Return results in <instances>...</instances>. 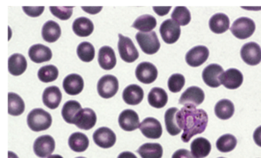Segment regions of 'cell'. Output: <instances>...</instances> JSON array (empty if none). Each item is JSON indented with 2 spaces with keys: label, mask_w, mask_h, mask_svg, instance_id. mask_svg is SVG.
Here are the masks:
<instances>
[{
  "label": "cell",
  "mask_w": 261,
  "mask_h": 158,
  "mask_svg": "<svg viewBox=\"0 0 261 158\" xmlns=\"http://www.w3.org/2000/svg\"><path fill=\"white\" fill-rule=\"evenodd\" d=\"M99 65L105 70H111L117 64L115 52L110 46H103L98 52Z\"/></svg>",
  "instance_id": "cell-21"
},
{
  "label": "cell",
  "mask_w": 261,
  "mask_h": 158,
  "mask_svg": "<svg viewBox=\"0 0 261 158\" xmlns=\"http://www.w3.org/2000/svg\"><path fill=\"white\" fill-rule=\"evenodd\" d=\"M25 14L31 17H38L42 15V12L45 10L44 6H38V7H30V6H24L22 7Z\"/></svg>",
  "instance_id": "cell-43"
},
{
  "label": "cell",
  "mask_w": 261,
  "mask_h": 158,
  "mask_svg": "<svg viewBox=\"0 0 261 158\" xmlns=\"http://www.w3.org/2000/svg\"><path fill=\"white\" fill-rule=\"evenodd\" d=\"M136 39L144 53L153 55L160 49V42L158 36L154 31L150 32H138L136 35Z\"/></svg>",
  "instance_id": "cell-4"
},
{
  "label": "cell",
  "mask_w": 261,
  "mask_h": 158,
  "mask_svg": "<svg viewBox=\"0 0 261 158\" xmlns=\"http://www.w3.org/2000/svg\"><path fill=\"white\" fill-rule=\"evenodd\" d=\"M140 131L149 139H159L163 134V127L158 120L154 118H146L140 124Z\"/></svg>",
  "instance_id": "cell-14"
},
{
  "label": "cell",
  "mask_w": 261,
  "mask_h": 158,
  "mask_svg": "<svg viewBox=\"0 0 261 158\" xmlns=\"http://www.w3.org/2000/svg\"><path fill=\"white\" fill-rule=\"evenodd\" d=\"M119 125L125 131H134L140 127V118L135 110L126 109L120 113Z\"/></svg>",
  "instance_id": "cell-16"
},
{
  "label": "cell",
  "mask_w": 261,
  "mask_h": 158,
  "mask_svg": "<svg viewBox=\"0 0 261 158\" xmlns=\"http://www.w3.org/2000/svg\"><path fill=\"white\" fill-rule=\"evenodd\" d=\"M209 27L214 33H224L230 28V19L225 14H215L209 20Z\"/></svg>",
  "instance_id": "cell-26"
},
{
  "label": "cell",
  "mask_w": 261,
  "mask_h": 158,
  "mask_svg": "<svg viewBox=\"0 0 261 158\" xmlns=\"http://www.w3.org/2000/svg\"><path fill=\"white\" fill-rule=\"evenodd\" d=\"M56 149V141L50 135H43L35 141L33 150L40 158L48 157Z\"/></svg>",
  "instance_id": "cell-9"
},
{
  "label": "cell",
  "mask_w": 261,
  "mask_h": 158,
  "mask_svg": "<svg viewBox=\"0 0 261 158\" xmlns=\"http://www.w3.org/2000/svg\"><path fill=\"white\" fill-rule=\"evenodd\" d=\"M82 109V105L79 101L74 100L67 101L62 107V118L68 124H74V118Z\"/></svg>",
  "instance_id": "cell-35"
},
{
  "label": "cell",
  "mask_w": 261,
  "mask_h": 158,
  "mask_svg": "<svg viewBox=\"0 0 261 158\" xmlns=\"http://www.w3.org/2000/svg\"><path fill=\"white\" fill-rule=\"evenodd\" d=\"M137 153L142 158H162L163 149L158 143H146L139 147Z\"/></svg>",
  "instance_id": "cell-31"
},
{
  "label": "cell",
  "mask_w": 261,
  "mask_h": 158,
  "mask_svg": "<svg viewBox=\"0 0 261 158\" xmlns=\"http://www.w3.org/2000/svg\"><path fill=\"white\" fill-rule=\"evenodd\" d=\"M157 21L155 17L151 15H143L138 17L133 23L132 27L141 32H152V29L156 26Z\"/></svg>",
  "instance_id": "cell-34"
},
{
  "label": "cell",
  "mask_w": 261,
  "mask_h": 158,
  "mask_svg": "<svg viewBox=\"0 0 261 158\" xmlns=\"http://www.w3.org/2000/svg\"><path fill=\"white\" fill-rule=\"evenodd\" d=\"M94 23L86 17H79L74 20L72 29L74 33L80 37H88L94 32Z\"/></svg>",
  "instance_id": "cell-28"
},
{
  "label": "cell",
  "mask_w": 261,
  "mask_h": 158,
  "mask_svg": "<svg viewBox=\"0 0 261 158\" xmlns=\"http://www.w3.org/2000/svg\"><path fill=\"white\" fill-rule=\"evenodd\" d=\"M123 101L129 105H137L141 103L144 97L143 88L137 84H129L123 90Z\"/></svg>",
  "instance_id": "cell-23"
},
{
  "label": "cell",
  "mask_w": 261,
  "mask_h": 158,
  "mask_svg": "<svg viewBox=\"0 0 261 158\" xmlns=\"http://www.w3.org/2000/svg\"><path fill=\"white\" fill-rule=\"evenodd\" d=\"M94 143L102 148H111L115 144L117 137L111 129L106 127H100L93 134Z\"/></svg>",
  "instance_id": "cell-12"
},
{
  "label": "cell",
  "mask_w": 261,
  "mask_h": 158,
  "mask_svg": "<svg viewBox=\"0 0 261 158\" xmlns=\"http://www.w3.org/2000/svg\"><path fill=\"white\" fill-rule=\"evenodd\" d=\"M162 38L167 44H174L181 35L180 26L172 19H167L162 23L160 28Z\"/></svg>",
  "instance_id": "cell-10"
},
{
  "label": "cell",
  "mask_w": 261,
  "mask_h": 158,
  "mask_svg": "<svg viewBox=\"0 0 261 158\" xmlns=\"http://www.w3.org/2000/svg\"><path fill=\"white\" fill-rule=\"evenodd\" d=\"M68 145L73 151L82 153L88 149L89 139L85 133L75 132L69 137Z\"/></svg>",
  "instance_id": "cell-30"
},
{
  "label": "cell",
  "mask_w": 261,
  "mask_h": 158,
  "mask_svg": "<svg viewBox=\"0 0 261 158\" xmlns=\"http://www.w3.org/2000/svg\"><path fill=\"white\" fill-rule=\"evenodd\" d=\"M136 77L143 84H151L156 80L158 70L153 64L147 61L140 63L136 69Z\"/></svg>",
  "instance_id": "cell-11"
},
{
  "label": "cell",
  "mask_w": 261,
  "mask_h": 158,
  "mask_svg": "<svg viewBox=\"0 0 261 158\" xmlns=\"http://www.w3.org/2000/svg\"><path fill=\"white\" fill-rule=\"evenodd\" d=\"M59 69L53 64H48L41 67L38 72V78L44 83L53 82L59 77Z\"/></svg>",
  "instance_id": "cell-38"
},
{
  "label": "cell",
  "mask_w": 261,
  "mask_h": 158,
  "mask_svg": "<svg viewBox=\"0 0 261 158\" xmlns=\"http://www.w3.org/2000/svg\"><path fill=\"white\" fill-rule=\"evenodd\" d=\"M171 17H172V19L179 26H187L190 22L191 18H192L190 12L185 6L175 7Z\"/></svg>",
  "instance_id": "cell-40"
},
{
  "label": "cell",
  "mask_w": 261,
  "mask_h": 158,
  "mask_svg": "<svg viewBox=\"0 0 261 158\" xmlns=\"http://www.w3.org/2000/svg\"><path fill=\"white\" fill-rule=\"evenodd\" d=\"M212 150V144L204 138H198L191 144V152L195 158H204Z\"/></svg>",
  "instance_id": "cell-27"
},
{
  "label": "cell",
  "mask_w": 261,
  "mask_h": 158,
  "mask_svg": "<svg viewBox=\"0 0 261 158\" xmlns=\"http://www.w3.org/2000/svg\"><path fill=\"white\" fill-rule=\"evenodd\" d=\"M204 100V93L202 89L197 86H192L186 89L180 97L178 103L181 105L192 106L196 107L203 103Z\"/></svg>",
  "instance_id": "cell-8"
},
{
  "label": "cell",
  "mask_w": 261,
  "mask_h": 158,
  "mask_svg": "<svg viewBox=\"0 0 261 158\" xmlns=\"http://www.w3.org/2000/svg\"><path fill=\"white\" fill-rule=\"evenodd\" d=\"M48 158H63L61 155L59 154H55V155H50Z\"/></svg>",
  "instance_id": "cell-50"
},
{
  "label": "cell",
  "mask_w": 261,
  "mask_h": 158,
  "mask_svg": "<svg viewBox=\"0 0 261 158\" xmlns=\"http://www.w3.org/2000/svg\"><path fill=\"white\" fill-rule=\"evenodd\" d=\"M27 69V61L21 54H13L9 58L8 69L11 75L19 76L22 75Z\"/></svg>",
  "instance_id": "cell-25"
},
{
  "label": "cell",
  "mask_w": 261,
  "mask_h": 158,
  "mask_svg": "<svg viewBox=\"0 0 261 158\" xmlns=\"http://www.w3.org/2000/svg\"><path fill=\"white\" fill-rule=\"evenodd\" d=\"M103 9V7L100 6V7H82V9L85 10V12H88L89 14H97L98 12H100L101 11V9Z\"/></svg>",
  "instance_id": "cell-47"
},
{
  "label": "cell",
  "mask_w": 261,
  "mask_h": 158,
  "mask_svg": "<svg viewBox=\"0 0 261 158\" xmlns=\"http://www.w3.org/2000/svg\"><path fill=\"white\" fill-rule=\"evenodd\" d=\"M9 158H19L16 153L12 151H9Z\"/></svg>",
  "instance_id": "cell-49"
},
{
  "label": "cell",
  "mask_w": 261,
  "mask_h": 158,
  "mask_svg": "<svg viewBox=\"0 0 261 158\" xmlns=\"http://www.w3.org/2000/svg\"><path fill=\"white\" fill-rule=\"evenodd\" d=\"M62 35V29L56 21L50 20L44 24L42 29V36L47 42H56Z\"/></svg>",
  "instance_id": "cell-24"
},
{
  "label": "cell",
  "mask_w": 261,
  "mask_h": 158,
  "mask_svg": "<svg viewBox=\"0 0 261 158\" xmlns=\"http://www.w3.org/2000/svg\"><path fill=\"white\" fill-rule=\"evenodd\" d=\"M209 57V50L204 46L192 48L186 55V61L189 66L198 67L204 64Z\"/></svg>",
  "instance_id": "cell-15"
},
{
  "label": "cell",
  "mask_w": 261,
  "mask_h": 158,
  "mask_svg": "<svg viewBox=\"0 0 261 158\" xmlns=\"http://www.w3.org/2000/svg\"><path fill=\"white\" fill-rule=\"evenodd\" d=\"M172 158H195L192 155V152L186 149H179L176 150L172 155Z\"/></svg>",
  "instance_id": "cell-44"
},
{
  "label": "cell",
  "mask_w": 261,
  "mask_h": 158,
  "mask_svg": "<svg viewBox=\"0 0 261 158\" xmlns=\"http://www.w3.org/2000/svg\"><path fill=\"white\" fill-rule=\"evenodd\" d=\"M118 36V51L120 58L125 62H134L136 60L138 59L140 54L132 39L122 34H119Z\"/></svg>",
  "instance_id": "cell-5"
},
{
  "label": "cell",
  "mask_w": 261,
  "mask_h": 158,
  "mask_svg": "<svg viewBox=\"0 0 261 158\" xmlns=\"http://www.w3.org/2000/svg\"><path fill=\"white\" fill-rule=\"evenodd\" d=\"M256 25L251 18L241 17L233 21L230 30L237 38L247 39L254 33Z\"/></svg>",
  "instance_id": "cell-3"
},
{
  "label": "cell",
  "mask_w": 261,
  "mask_h": 158,
  "mask_svg": "<svg viewBox=\"0 0 261 158\" xmlns=\"http://www.w3.org/2000/svg\"><path fill=\"white\" fill-rule=\"evenodd\" d=\"M117 158H137L134 153L132 152L125 151L122 152L121 153L119 154L118 157Z\"/></svg>",
  "instance_id": "cell-48"
},
{
  "label": "cell",
  "mask_w": 261,
  "mask_h": 158,
  "mask_svg": "<svg viewBox=\"0 0 261 158\" xmlns=\"http://www.w3.org/2000/svg\"><path fill=\"white\" fill-rule=\"evenodd\" d=\"M241 56L246 64L257 65L261 61V48L257 43L250 41L246 43L241 49Z\"/></svg>",
  "instance_id": "cell-7"
},
{
  "label": "cell",
  "mask_w": 261,
  "mask_h": 158,
  "mask_svg": "<svg viewBox=\"0 0 261 158\" xmlns=\"http://www.w3.org/2000/svg\"><path fill=\"white\" fill-rule=\"evenodd\" d=\"M76 158H85V157H84V156H77V157H76Z\"/></svg>",
  "instance_id": "cell-51"
},
{
  "label": "cell",
  "mask_w": 261,
  "mask_h": 158,
  "mask_svg": "<svg viewBox=\"0 0 261 158\" xmlns=\"http://www.w3.org/2000/svg\"><path fill=\"white\" fill-rule=\"evenodd\" d=\"M25 103L19 95L10 92L8 95V112L13 116H19L25 110Z\"/></svg>",
  "instance_id": "cell-36"
},
{
  "label": "cell",
  "mask_w": 261,
  "mask_h": 158,
  "mask_svg": "<svg viewBox=\"0 0 261 158\" xmlns=\"http://www.w3.org/2000/svg\"><path fill=\"white\" fill-rule=\"evenodd\" d=\"M79 58L85 62H91L95 56V49L92 44L88 41H83L77 48Z\"/></svg>",
  "instance_id": "cell-39"
},
{
  "label": "cell",
  "mask_w": 261,
  "mask_h": 158,
  "mask_svg": "<svg viewBox=\"0 0 261 158\" xmlns=\"http://www.w3.org/2000/svg\"><path fill=\"white\" fill-rule=\"evenodd\" d=\"M177 124L183 130L181 140L188 143L192 137L203 133L207 127L208 116L205 110L186 106L178 110L176 115Z\"/></svg>",
  "instance_id": "cell-1"
},
{
  "label": "cell",
  "mask_w": 261,
  "mask_h": 158,
  "mask_svg": "<svg viewBox=\"0 0 261 158\" xmlns=\"http://www.w3.org/2000/svg\"><path fill=\"white\" fill-rule=\"evenodd\" d=\"M218 158H224V157H218Z\"/></svg>",
  "instance_id": "cell-52"
},
{
  "label": "cell",
  "mask_w": 261,
  "mask_h": 158,
  "mask_svg": "<svg viewBox=\"0 0 261 158\" xmlns=\"http://www.w3.org/2000/svg\"><path fill=\"white\" fill-rule=\"evenodd\" d=\"M49 9L51 14L61 20L69 19L73 13L72 6H68V7L50 6Z\"/></svg>",
  "instance_id": "cell-42"
},
{
  "label": "cell",
  "mask_w": 261,
  "mask_h": 158,
  "mask_svg": "<svg viewBox=\"0 0 261 158\" xmlns=\"http://www.w3.org/2000/svg\"><path fill=\"white\" fill-rule=\"evenodd\" d=\"M244 81V76L238 69H230L220 76L221 84L226 88L234 90L241 87Z\"/></svg>",
  "instance_id": "cell-18"
},
{
  "label": "cell",
  "mask_w": 261,
  "mask_h": 158,
  "mask_svg": "<svg viewBox=\"0 0 261 158\" xmlns=\"http://www.w3.org/2000/svg\"><path fill=\"white\" fill-rule=\"evenodd\" d=\"M215 115L221 120H228L234 114V105L228 99H221L215 104Z\"/></svg>",
  "instance_id": "cell-32"
},
{
  "label": "cell",
  "mask_w": 261,
  "mask_h": 158,
  "mask_svg": "<svg viewBox=\"0 0 261 158\" xmlns=\"http://www.w3.org/2000/svg\"><path fill=\"white\" fill-rule=\"evenodd\" d=\"M85 82L81 75L71 74L65 77L63 81V88L68 95H77L83 91Z\"/></svg>",
  "instance_id": "cell-20"
},
{
  "label": "cell",
  "mask_w": 261,
  "mask_h": 158,
  "mask_svg": "<svg viewBox=\"0 0 261 158\" xmlns=\"http://www.w3.org/2000/svg\"><path fill=\"white\" fill-rule=\"evenodd\" d=\"M238 141L233 135L226 133L218 138L216 142L217 149L222 153L232 151L236 147Z\"/></svg>",
  "instance_id": "cell-37"
},
{
  "label": "cell",
  "mask_w": 261,
  "mask_h": 158,
  "mask_svg": "<svg viewBox=\"0 0 261 158\" xmlns=\"http://www.w3.org/2000/svg\"><path fill=\"white\" fill-rule=\"evenodd\" d=\"M178 110L176 107H170L165 113V124L166 130L172 136L178 135L181 131V129L177 124L176 115Z\"/></svg>",
  "instance_id": "cell-33"
},
{
  "label": "cell",
  "mask_w": 261,
  "mask_h": 158,
  "mask_svg": "<svg viewBox=\"0 0 261 158\" xmlns=\"http://www.w3.org/2000/svg\"><path fill=\"white\" fill-rule=\"evenodd\" d=\"M148 102L155 108H163L168 102V95L161 87H153L148 95Z\"/></svg>",
  "instance_id": "cell-29"
},
{
  "label": "cell",
  "mask_w": 261,
  "mask_h": 158,
  "mask_svg": "<svg viewBox=\"0 0 261 158\" xmlns=\"http://www.w3.org/2000/svg\"><path fill=\"white\" fill-rule=\"evenodd\" d=\"M29 56L35 63H43L53 58V52L48 46L42 44H33L29 50Z\"/></svg>",
  "instance_id": "cell-19"
},
{
  "label": "cell",
  "mask_w": 261,
  "mask_h": 158,
  "mask_svg": "<svg viewBox=\"0 0 261 158\" xmlns=\"http://www.w3.org/2000/svg\"><path fill=\"white\" fill-rule=\"evenodd\" d=\"M119 90L118 79L114 75H107L100 78L97 83V92L101 98H112Z\"/></svg>",
  "instance_id": "cell-6"
},
{
  "label": "cell",
  "mask_w": 261,
  "mask_h": 158,
  "mask_svg": "<svg viewBox=\"0 0 261 158\" xmlns=\"http://www.w3.org/2000/svg\"><path fill=\"white\" fill-rule=\"evenodd\" d=\"M62 99V92L57 86H50L44 91L42 101L48 108L54 109L59 107Z\"/></svg>",
  "instance_id": "cell-22"
},
{
  "label": "cell",
  "mask_w": 261,
  "mask_h": 158,
  "mask_svg": "<svg viewBox=\"0 0 261 158\" xmlns=\"http://www.w3.org/2000/svg\"><path fill=\"white\" fill-rule=\"evenodd\" d=\"M186 84V78L181 74H173L168 81V87L172 93L179 92Z\"/></svg>",
  "instance_id": "cell-41"
},
{
  "label": "cell",
  "mask_w": 261,
  "mask_h": 158,
  "mask_svg": "<svg viewBox=\"0 0 261 158\" xmlns=\"http://www.w3.org/2000/svg\"><path fill=\"white\" fill-rule=\"evenodd\" d=\"M97 115L92 109L83 108L77 114L74 120V124L82 130H88L95 126Z\"/></svg>",
  "instance_id": "cell-13"
},
{
  "label": "cell",
  "mask_w": 261,
  "mask_h": 158,
  "mask_svg": "<svg viewBox=\"0 0 261 158\" xmlns=\"http://www.w3.org/2000/svg\"><path fill=\"white\" fill-rule=\"evenodd\" d=\"M253 140L255 144L261 147V126L258 127L253 132Z\"/></svg>",
  "instance_id": "cell-45"
},
{
  "label": "cell",
  "mask_w": 261,
  "mask_h": 158,
  "mask_svg": "<svg viewBox=\"0 0 261 158\" xmlns=\"http://www.w3.org/2000/svg\"><path fill=\"white\" fill-rule=\"evenodd\" d=\"M224 69L218 64H211L203 70L202 78L205 84L211 87H218L221 85L220 76L224 73Z\"/></svg>",
  "instance_id": "cell-17"
},
{
  "label": "cell",
  "mask_w": 261,
  "mask_h": 158,
  "mask_svg": "<svg viewBox=\"0 0 261 158\" xmlns=\"http://www.w3.org/2000/svg\"><path fill=\"white\" fill-rule=\"evenodd\" d=\"M153 9L157 15L163 16V15L169 13V10L171 9V6H169V7H155H155H153Z\"/></svg>",
  "instance_id": "cell-46"
},
{
  "label": "cell",
  "mask_w": 261,
  "mask_h": 158,
  "mask_svg": "<svg viewBox=\"0 0 261 158\" xmlns=\"http://www.w3.org/2000/svg\"><path fill=\"white\" fill-rule=\"evenodd\" d=\"M27 124L33 131L46 130L53 124V118L46 110L42 108L33 109L27 117Z\"/></svg>",
  "instance_id": "cell-2"
}]
</instances>
